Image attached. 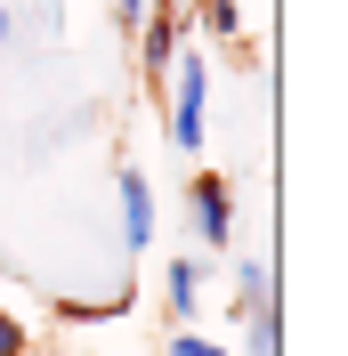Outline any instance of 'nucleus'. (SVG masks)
I'll return each instance as SVG.
<instances>
[{
  "label": "nucleus",
  "mask_w": 348,
  "mask_h": 356,
  "mask_svg": "<svg viewBox=\"0 0 348 356\" xmlns=\"http://www.w3.org/2000/svg\"><path fill=\"white\" fill-rule=\"evenodd\" d=\"M162 97H171V146L195 162L203 138H211V57L203 49H178V65L162 73Z\"/></svg>",
  "instance_id": "obj_1"
},
{
  "label": "nucleus",
  "mask_w": 348,
  "mask_h": 356,
  "mask_svg": "<svg viewBox=\"0 0 348 356\" xmlns=\"http://www.w3.org/2000/svg\"><path fill=\"white\" fill-rule=\"evenodd\" d=\"M178 49H187V0H146V17H138V65L146 81L178 65Z\"/></svg>",
  "instance_id": "obj_2"
},
{
  "label": "nucleus",
  "mask_w": 348,
  "mask_h": 356,
  "mask_svg": "<svg viewBox=\"0 0 348 356\" xmlns=\"http://www.w3.org/2000/svg\"><path fill=\"white\" fill-rule=\"evenodd\" d=\"M187 219H195L203 251H227V235H235V186H227L219 170H195L187 178Z\"/></svg>",
  "instance_id": "obj_3"
},
{
  "label": "nucleus",
  "mask_w": 348,
  "mask_h": 356,
  "mask_svg": "<svg viewBox=\"0 0 348 356\" xmlns=\"http://www.w3.org/2000/svg\"><path fill=\"white\" fill-rule=\"evenodd\" d=\"M203 284H211V267H203L195 251H178V259L162 267V300H171V316H178V324H195V308H203Z\"/></svg>",
  "instance_id": "obj_4"
},
{
  "label": "nucleus",
  "mask_w": 348,
  "mask_h": 356,
  "mask_svg": "<svg viewBox=\"0 0 348 356\" xmlns=\"http://www.w3.org/2000/svg\"><path fill=\"white\" fill-rule=\"evenodd\" d=\"M122 243L130 251L154 243V186H146V170H130V162H122Z\"/></svg>",
  "instance_id": "obj_5"
},
{
  "label": "nucleus",
  "mask_w": 348,
  "mask_h": 356,
  "mask_svg": "<svg viewBox=\"0 0 348 356\" xmlns=\"http://www.w3.org/2000/svg\"><path fill=\"white\" fill-rule=\"evenodd\" d=\"M227 356H283V316H276V300H267V308H243V348H227Z\"/></svg>",
  "instance_id": "obj_6"
},
{
  "label": "nucleus",
  "mask_w": 348,
  "mask_h": 356,
  "mask_svg": "<svg viewBox=\"0 0 348 356\" xmlns=\"http://www.w3.org/2000/svg\"><path fill=\"white\" fill-rule=\"evenodd\" d=\"M235 291H243L235 316L243 308H267V300H276V267H267V259H235Z\"/></svg>",
  "instance_id": "obj_7"
},
{
  "label": "nucleus",
  "mask_w": 348,
  "mask_h": 356,
  "mask_svg": "<svg viewBox=\"0 0 348 356\" xmlns=\"http://www.w3.org/2000/svg\"><path fill=\"white\" fill-rule=\"evenodd\" d=\"M187 17H195L203 33H219V41H243V8H235V0H195Z\"/></svg>",
  "instance_id": "obj_8"
},
{
  "label": "nucleus",
  "mask_w": 348,
  "mask_h": 356,
  "mask_svg": "<svg viewBox=\"0 0 348 356\" xmlns=\"http://www.w3.org/2000/svg\"><path fill=\"white\" fill-rule=\"evenodd\" d=\"M162 356H227V348H219L211 332H195V324H178V332L162 340Z\"/></svg>",
  "instance_id": "obj_9"
},
{
  "label": "nucleus",
  "mask_w": 348,
  "mask_h": 356,
  "mask_svg": "<svg viewBox=\"0 0 348 356\" xmlns=\"http://www.w3.org/2000/svg\"><path fill=\"white\" fill-rule=\"evenodd\" d=\"M0 356H33V332H24V316L0 308Z\"/></svg>",
  "instance_id": "obj_10"
},
{
  "label": "nucleus",
  "mask_w": 348,
  "mask_h": 356,
  "mask_svg": "<svg viewBox=\"0 0 348 356\" xmlns=\"http://www.w3.org/2000/svg\"><path fill=\"white\" fill-rule=\"evenodd\" d=\"M113 8V33H138V17H146V0H106Z\"/></svg>",
  "instance_id": "obj_11"
}]
</instances>
